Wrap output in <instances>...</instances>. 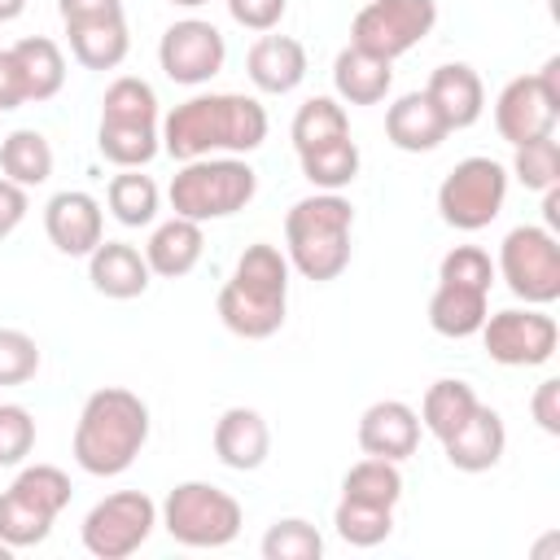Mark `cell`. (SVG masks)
<instances>
[{
    "instance_id": "cell-49",
    "label": "cell",
    "mask_w": 560,
    "mask_h": 560,
    "mask_svg": "<svg viewBox=\"0 0 560 560\" xmlns=\"http://www.w3.org/2000/svg\"><path fill=\"white\" fill-rule=\"evenodd\" d=\"M534 79H538V88L547 92V101L560 109V57H547V61H542V70H538Z\"/></svg>"
},
{
    "instance_id": "cell-26",
    "label": "cell",
    "mask_w": 560,
    "mask_h": 560,
    "mask_svg": "<svg viewBox=\"0 0 560 560\" xmlns=\"http://www.w3.org/2000/svg\"><path fill=\"white\" fill-rule=\"evenodd\" d=\"M9 52H13L18 70H22L26 101H52L66 88V57L48 35H26Z\"/></svg>"
},
{
    "instance_id": "cell-34",
    "label": "cell",
    "mask_w": 560,
    "mask_h": 560,
    "mask_svg": "<svg viewBox=\"0 0 560 560\" xmlns=\"http://www.w3.org/2000/svg\"><path fill=\"white\" fill-rule=\"evenodd\" d=\"M158 201H162L158 184H153L149 175H140V171H122V175H114L109 188H105V206H109V214H114L122 228H144V223H153V219H158Z\"/></svg>"
},
{
    "instance_id": "cell-7",
    "label": "cell",
    "mask_w": 560,
    "mask_h": 560,
    "mask_svg": "<svg viewBox=\"0 0 560 560\" xmlns=\"http://www.w3.org/2000/svg\"><path fill=\"white\" fill-rule=\"evenodd\" d=\"M499 271L525 306H547L560 298V245L551 228L521 223L499 245Z\"/></svg>"
},
{
    "instance_id": "cell-29",
    "label": "cell",
    "mask_w": 560,
    "mask_h": 560,
    "mask_svg": "<svg viewBox=\"0 0 560 560\" xmlns=\"http://www.w3.org/2000/svg\"><path fill=\"white\" fill-rule=\"evenodd\" d=\"M214 306H219L223 328L236 332V337H245V341H267L284 324V302H258V298H249V293H241L232 284L219 289V302Z\"/></svg>"
},
{
    "instance_id": "cell-33",
    "label": "cell",
    "mask_w": 560,
    "mask_h": 560,
    "mask_svg": "<svg viewBox=\"0 0 560 560\" xmlns=\"http://www.w3.org/2000/svg\"><path fill=\"white\" fill-rule=\"evenodd\" d=\"M289 136H293V149H298V153L350 136L346 105H337L332 96H311V101H302L298 114H293V122H289Z\"/></svg>"
},
{
    "instance_id": "cell-3",
    "label": "cell",
    "mask_w": 560,
    "mask_h": 560,
    "mask_svg": "<svg viewBox=\"0 0 560 560\" xmlns=\"http://www.w3.org/2000/svg\"><path fill=\"white\" fill-rule=\"evenodd\" d=\"M350 232L354 206L341 192H311L293 201L284 214L289 267H298L306 280H337L350 267Z\"/></svg>"
},
{
    "instance_id": "cell-4",
    "label": "cell",
    "mask_w": 560,
    "mask_h": 560,
    "mask_svg": "<svg viewBox=\"0 0 560 560\" xmlns=\"http://www.w3.org/2000/svg\"><path fill=\"white\" fill-rule=\"evenodd\" d=\"M258 192V175L245 158H192L175 171L166 197L171 210L192 223H214L245 210Z\"/></svg>"
},
{
    "instance_id": "cell-2",
    "label": "cell",
    "mask_w": 560,
    "mask_h": 560,
    "mask_svg": "<svg viewBox=\"0 0 560 560\" xmlns=\"http://www.w3.org/2000/svg\"><path fill=\"white\" fill-rule=\"evenodd\" d=\"M149 442V407L122 385L88 394L74 424V464L92 477H118L136 464Z\"/></svg>"
},
{
    "instance_id": "cell-36",
    "label": "cell",
    "mask_w": 560,
    "mask_h": 560,
    "mask_svg": "<svg viewBox=\"0 0 560 560\" xmlns=\"http://www.w3.org/2000/svg\"><path fill=\"white\" fill-rule=\"evenodd\" d=\"M52 521H57V516L39 512V508L26 503L22 494H13V490L0 494V542H9L13 551L44 542V538L52 534Z\"/></svg>"
},
{
    "instance_id": "cell-44",
    "label": "cell",
    "mask_w": 560,
    "mask_h": 560,
    "mask_svg": "<svg viewBox=\"0 0 560 560\" xmlns=\"http://www.w3.org/2000/svg\"><path fill=\"white\" fill-rule=\"evenodd\" d=\"M284 9H289V0H228L232 22L245 26V31H258V35L276 31L280 18H284Z\"/></svg>"
},
{
    "instance_id": "cell-14",
    "label": "cell",
    "mask_w": 560,
    "mask_h": 560,
    "mask_svg": "<svg viewBox=\"0 0 560 560\" xmlns=\"http://www.w3.org/2000/svg\"><path fill=\"white\" fill-rule=\"evenodd\" d=\"M420 446V416L402 398H381L359 416V451L402 464Z\"/></svg>"
},
{
    "instance_id": "cell-24",
    "label": "cell",
    "mask_w": 560,
    "mask_h": 560,
    "mask_svg": "<svg viewBox=\"0 0 560 560\" xmlns=\"http://www.w3.org/2000/svg\"><path fill=\"white\" fill-rule=\"evenodd\" d=\"M228 284L241 289V293H249V298H262V302H289V258L276 245L254 241L236 258Z\"/></svg>"
},
{
    "instance_id": "cell-32",
    "label": "cell",
    "mask_w": 560,
    "mask_h": 560,
    "mask_svg": "<svg viewBox=\"0 0 560 560\" xmlns=\"http://www.w3.org/2000/svg\"><path fill=\"white\" fill-rule=\"evenodd\" d=\"M341 499H359V503H376V508H394L402 499V472L394 459H376L363 455L359 464L346 468L341 477Z\"/></svg>"
},
{
    "instance_id": "cell-22",
    "label": "cell",
    "mask_w": 560,
    "mask_h": 560,
    "mask_svg": "<svg viewBox=\"0 0 560 560\" xmlns=\"http://www.w3.org/2000/svg\"><path fill=\"white\" fill-rule=\"evenodd\" d=\"M394 61L385 57H372L363 48H341L337 61H332V88L346 105H381L389 96V83H394Z\"/></svg>"
},
{
    "instance_id": "cell-45",
    "label": "cell",
    "mask_w": 560,
    "mask_h": 560,
    "mask_svg": "<svg viewBox=\"0 0 560 560\" xmlns=\"http://www.w3.org/2000/svg\"><path fill=\"white\" fill-rule=\"evenodd\" d=\"M61 26H83V22H105V18H127L122 0H57Z\"/></svg>"
},
{
    "instance_id": "cell-12",
    "label": "cell",
    "mask_w": 560,
    "mask_h": 560,
    "mask_svg": "<svg viewBox=\"0 0 560 560\" xmlns=\"http://www.w3.org/2000/svg\"><path fill=\"white\" fill-rule=\"evenodd\" d=\"M44 232H48V241L61 254L88 258L105 241V210H101V201L92 192L66 188V192L48 197V206H44Z\"/></svg>"
},
{
    "instance_id": "cell-48",
    "label": "cell",
    "mask_w": 560,
    "mask_h": 560,
    "mask_svg": "<svg viewBox=\"0 0 560 560\" xmlns=\"http://www.w3.org/2000/svg\"><path fill=\"white\" fill-rule=\"evenodd\" d=\"M18 105H26L22 70H18L13 52H9V48H0V114H9V109H18Z\"/></svg>"
},
{
    "instance_id": "cell-1",
    "label": "cell",
    "mask_w": 560,
    "mask_h": 560,
    "mask_svg": "<svg viewBox=\"0 0 560 560\" xmlns=\"http://www.w3.org/2000/svg\"><path fill=\"white\" fill-rule=\"evenodd\" d=\"M162 149L175 162L214 158V153H254L267 140V109L241 92L188 96L162 118Z\"/></svg>"
},
{
    "instance_id": "cell-17",
    "label": "cell",
    "mask_w": 560,
    "mask_h": 560,
    "mask_svg": "<svg viewBox=\"0 0 560 560\" xmlns=\"http://www.w3.org/2000/svg\"><path fill=\"white\" fill-rule=\"evenodd\" d=\"M442 451H446V464L459 468V472H486V468H494V464L503 459V451H508L503 416L481 402V407L468 416V424L455 429V433L442 442Z\"/></svg>"
},
{
    "instance_id": "cell-50",
    "label": "cell",
    "mask_w": 560,
    "mask_h": 560,
    "mask_svg": "<svg viewBox=\"0 0 560 560\" xmlns=\"http://www.w3.org/2000/svg\"><path fill=\"white\" fill-rule=\"evenodd\" d=\"M26 13V0H0V22H13Z\"/></svg>"
},
{
    "instance_id": "cell-35",
    "label": "cell",
    "mask_w": 560,
    "mask_h": 560,
    "mask_svg": "<svg viewBox=\"0 0 560 560\" xmlns=\"http://www.w3.org/2000/svg\"><path fill=\"white\" fill-rule=\"evenodd\" d=\"M332 525H337V534H341L350 547H376V542H385L389 529H394V508L341 499L337 512H332Z\"/></svg>"
},
{
    "instance_id": "cell-5",
    "label": "cell",
    "mask_w": 560,
    "mask_h": 560,
    "mask_svg": "<svg viewBox=\"0 0 560 560\" xmlns=\"http://www.w3.org/2000/svg\"><path fill=\"white\" fill-rule=\"evenodd\" d=\"M241 503L210 481H179L162 503V525L184 547H228L241 534Z\"/></svg>"
},
{
    "instance_id": "cell-41",
    "label": "cell",
    "mask_w": 560,
    "mask_h": 560,
    "mask_svg": "<svg viewBox=\"0 0 560 560\" xmlns=\"http://www.w3.org/2000/svg\"><path fill=\"white\" fill-rule=\"evenodd\" d=\"M438 280H451V284H468V289H486L490 293L494 262H490V254L481 245H455V249L442 254Z\"/></svg>"
},
{
    "instance_id": "cell-18",
    "label": "cell",
    "mask_w": 560,
    "mask_h": 560,
    "mask_svg": "<svg viewBox=\"0 0 560 560\" xmlns=\"http://www.w3.org/2000/svg\"><path fill=\"white\" fill-rule=\"evenodd\" d=\"M249 83L267 96H284L306 79V48L293 35H258L245 57Z\"/></svg>"
},
{
    "instance_id": "cell-28",
    "label": "cell",
    "mask_w": 560,
    "mask_h": 560,
    "mask_svg": "<svg viewBox=\"0 0 560 560\" xmlns=\"http://www.w3.org/2000/svg\"><path fill=\"white\" fill-rule=\"evenodd\" d=\"M70 52L79 66L88 70H114L122 66L131 35H127V18H105V22H83V26H66Z\"/></svg>"
},
{
    "instance_id": "cell-9",
    "label": "cell",
    "mask_w": 560,
    "mask_h": 560,
    "mask_svg": "<svg viewBox=\"0 0 560 560\" xmlns=\"http://www.w3.org/2000/svg\"><path fill=\"white\" fill-rule=\"evenodd\" d=\"M153 525H158V503L144 490H118L105 494L83 516V547L96 560H127L149 542Z\"/></svg>"
},
{
    "instance_id": "cell-15",
    "label": "cell",
    "mask_w": 560,
    "mask_h": 560,
    "mask_svg": "<svg viewBox=\"0 0 560 560\" xmlns=\"http://www.w3.org/2000/svg\"><path fill=\"white\" fill-rule=\"evenodd\" d=\"M424 96L433 101V109L442 114V122L451 131H464L481 118L486 109V88H481V74L468 66V61H446L429 74L424 83Z\"/></svg>"
},
{
    "instance_id": "cell-38",
    "label": "cell",
    "mask_w": 560,
    "mask_h": 560,
    "mask_svg": "<svg viewBox=\"0 0 560 560\" xmlns=\"http://www.w3.org/2000/svg\"><path fill=\"white\" fill-rule=\"evenodd\" d=\"M9 490L22 494L26 503H35L48 516H61V508L70 503V477L57 464H31V468H22Z\"/></svg>"
},
{
    "instance_id": "cell-21",
    "label": "cell",
    "mask_w": 560,
    "mask_h": 560,
    "mask_svg": "<svg viewBox=\"0 0 560 560\" xmlns=\"http://www.w3.org/2000/svg\"><path fill=\"white\" fill-rule=\"evenodd\" d=\"M201 249H206V236H201V223L184 219V214H171L166 223L153 228L149 245H144V262L153 276H166V280H179L188 276L197 262H201Z\"/></svg>"
},
{
    "instance_id": "cell-31",
    "label": "cell",
    "mask_w": 560,
    "mask_h": 560,
    "mask_svg": "<svg viewBox=\"0 0 560 560\" xmlns=\"http://www.w3.org/2000/svg\"><path fill=\"white\" fill-rule=\"evenodd\" d=\"M302 158V175L319 188V192H341L346 184H354V175H359V144L350 140V136H341V140H328V144H315V149H306V153H298Z\"/></svg>"
},
{
    "instance_id": "cell-25",
    "label": "cell",
    "mask_w": 560,
    "mask_h": 560,
    "mask_svg": "<svg viewBox=\"0 0 560 560\" xmlns=\"http://www.w3.org/2000/svg\"><path fill=\"white\" fill-rule=\"evenodd\" d=\"M481 407V398H477V389L468 385V381H455V376H442V381H433L429 389H424V398H420V424L438 438V442H446L455 429H464L468 424V416Z\"/></svg>"
},
{
    "instance_id": "cell-13",
    "label": "cell",
    "mask_w": 560,
    "mask_h": 560,
    "mask_svg": "<svg viewBox=\"0 0 560 560\" xmlns=\"http://www.w3.org/2000/svg\"><path fill=\"white\" fill-rule=\"evenodd\" d=\"M556 118L560 109L547 101V92L538 88L534 74H516L503 83L499 101H494V127L499 136L516 149L525 140H538V136H551L556 131Z\"/></svg>"
},
{
    "instance_id": "cell-46",
    "label": "cell",
    "mask_w": 560,
    "mask_h": 560,
    "mask_svg": "<svg viewBox=\"0 0 560 560\" xmlns=\"http://www.w3.org/2000/svg\"><path fill=\"white\" fill-rule=\"evenodd\" d=\"M529 411H534V420H538V429H542V433L560 438V381H556V376H547V381L534 389Z\"/></svg>"
},
{
    "instance_id": "cell-27",
    "label": "cell",
    "mask_w": 560,
    "mask_h": 560,
    "mask_svg": "<svg viewBox=\"0 0 560 560\" xmlns=\"http://www.w3.org/2000/svg\"><path fill=\"white\" fill-rule=\"evenodd\" d=\"M96 149L105 162L122 166V171H140L158 158L162 149V131L158 122H118V118H101L96 127Z\"/></svg>"
},
{
    "instance_id": "cell-8",
    "label": "cell",
    "mask_w": 560,
    "mask_h": 560,
    "mask_svg": "<svg viewBox=\"0 0 560 560\" xmlns=\"http://www.w3.org/2000/svg\"><path fill=\"white\" fill-rule=\"evenodd\" d=\"M438 26V0H368L350 22V44L398 61Z\"/></svg>"
},
{
    "instance_id": "cell-11",
    "label": "cell",
    "mask_w": 560,
    "mask_h": 560,
    "mask_svg": "<svg viewBox=\"0 0 560 560\" xmlns=\"http://www.w3.org/2000/svg\"><path fill=\"white\" fill-rule=\"evenodd\" d=\"M223 57H228V44H223L219 26H210L201 18L171 22L162 31V44H158V61H162L166 79L171 83H184V88L210 83L223 70Z\"/></svg>"
},
{
    "instance_id": "cell-19",
    "label": "cell",
    "mask_w": 560,
    "mask_h": 560,
    "mask_svg": "<svg viewBox=\"0 0 560 560\" xmlns=\"http://www.w3.org/2000/svg\"><path fill=\"white\" fill-rule=\"evenodd\" d=\"M149 262L136 245L127 241H101L92 254H88V280L96 293L114 298V302H127V298H140L149 289Z\"/></svg>"
},
{
    "instance_id": "cell-20",
    "label": "cell",
    "mask_w": 560,
    "mask_h": 560,
    "mask_svg": "<svg viewBox=\"0 0 560 560\" xmlns=\"http://www.w3.org/2000/svg\"><path fill=\"white\" fill-rule=\"evenodd\" d=\"M385 136L402 153H433L451 136V127L442 122V114L424 92H407L385 109Z\"/></svg>"
},
{
    "instance_id": "cell-39",
    "label": "cell",
    "mask_w": 560,
    "mask_h": 560,
    "mask_svg": "<svg viewBox=\"0 0 560 560\" xmlns=\"http://www.w3.org/2000/svg\"><path fill=\"white\" fill-rule=\"evenodd\" d=\"M262 556L267 560H319L324 556V538L311 521L302 516H284L262 534Z\"/></svg>"
},
{
    "instance_id": "cell-51",
    "label": "cell",
    "mask_w": 560,
    "mask_h": 560,
    "mask_svg": "<svg viewBox=\"0 0 560 560\" xmlns=\"http://www.w3.org/2000/svg\"><path fill=\"white\" fill-rule=\"evenodd\" d=\"M171 4H179V9H201V4H210V0H171Z\"/></svg>"
},
{
    "instance_id": "cell-6",
    "label": "cell",
    "mask_w": 560,
    "mask_h": 560,
    "mask_svg": "<svg viewBox=\"0 0 560 560\" xmlns=\"http://www.w3.org/2000/svg\"><path fill=\"white\" fill-rule=\"evenodd\" d=\"M508 201V171L494 158H464L446 171V179L438 184V210L451 228L459 232H481L499 219Z\"/></svg>"
},
{
    "instance_id": "cell-47",
    "label": "cell",
    "mask_w": 560,
    "mask_h": 560,
    "mask_svg": "<svg viewBox=\"0 0 560 560\" xmlns=\"http://www.w3.org/2000/svg\"><path fill=\"white\" fill-rule=\"evenodd\" d=\"M26 210H31V201H26V188L0 175V236H9V232H13V228L26 219Z\"/></svg>"
},
{
    "instance_id": "cell-37",
    "label": "cell",
    "mask_w": 560,
    "mask_h": 560,
    "mask_svg": "<svg viewBox=\"0 0 560 560\" xmlns=\"http://www.w3.org/2000/svg\"><path fill=\"white\" fill-rule=\"evenodd\" d=\"M101 118H118V122H158V92L136 79V74H122L105 88L101 96Z\"/></svg>"
},
{
    "instance_id": "cell-23",
    "label": "cell",
    "mask_w": 560,
    "mask_h": 560,
    "mask_svg": "<svg viewBox=\"0 0 560 560\" xmlns=\"http://www.w3.org/2000/svg\"><path fill=\"white\" fill-rule=\"evenodd\" d=\"M490 315V293L486 289H468V284H451V280H438L433 298H429V328L442 332V337H472L481 332Z\"/></svg>"
},
{
    "instance_id": "cell-30",
    "label": "cell",
    "mask_w": 560,
    "mask_h": 560,
    "mask_svg": "<svg viewBox=\"0 0 560 560\" xmlns=\"http://www.w3.org/2000/svg\"><path fill=\"white\" fill-rule=\"evenodd\" d=\"M0 171L4 179L22 184V188H35L52 175V144L35 131V127H18L0 140Z\"/></svg>"
},
{
    "instance_id": "cell-10",
    "label": "cell",
    "mask_w": 560,
    "mask_h": 560,
    "mask_svg": "<svg viewBox=\"0 0 560 560\" xmlns=\"http://www.w3.org/2000/svg\"><path fill=\"white\" fill-rule=\"evenodd\" d=\"M556 341H560V328L538 306H525V311L508 306V311L486 315L481 324V346L503 368H538L556 354Z\"/></svg>"
},
{
    "instance_id": "cell-16",
    "label": "cell",
    "mask_w": 560,
    "mask_h": 560,
    "mask_svg": "<svg viewBox=\"0 0 560 560\" xmlns=\"http://www.w3.org/2000/svg\"><path fill=\"white\" fill-rule=\"evenodd\" d=\"M210 442H214L219 464H228L236 472H254L271 455V429L254 407H228L214 420V438Z\"/></svg>"
},
{
    "instance_id": "cell-42",
    "label": "cell",
    "mask_w": 560,
    "mask_h": 560,
    "mask_svg": "<svg viewBox=\"0 0 560 560\" xmlns=\"http://www.w3.org/2000/svg\"><path fill=\"white\" fill-rule=\"evenodd\" d=\"M35 451V416L22 402H0V468H18Z\"/></svg>"
},
{
    "instance_id": "cell-43",
    "label": "cell",
    "mask_w": 560,
    "mask_h": 560,
    "mask_svg": "<svg viewBox=\"0 0 560 560\" xmlns=\"http://www.w3.org/2000/svg\"><path fill=\"white\" fill-rule=\"evenodd\" d=\"M39 372V346L22 328H0V385H26Z\"/></svg>"
},
{
    "instance_id": "cell-40",
    "label": "cell",
    "mask_w": 560,
    "mask_h": 560,
    "mask_svg": "<svg viewBox=\"0 0 560 560\" xmlns=\"http://www.w3.org/2000/svg\"><path fill=\"white\" fill-rule=\"evenodd\" d=\"M512 175H516L525 188H534V192L560 184V144H556V136H538V140L516 144Z\"/></svg>"
}]
</instances>
